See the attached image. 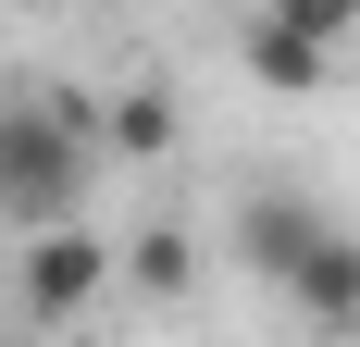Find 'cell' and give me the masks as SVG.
Segmentation results:
<instances>
[{"instance_id": "obj_4", "label": "cell", "mask_w": 360, "mask_h": 347, "mask_svg": "<svg viewBox=\"0 0 360 347\" xmlns=\"http://www.w3.org/2000/svg\"><path fill=\"white\" fill-rule=\"evenodd\" d=\"M286 322H298V335H323V347H360V236H348V223H335V236L298 261Z\"/></svg>"}, {"instance_id": "obj_6", "label": "cell", "mask_w": 360, "mask_h": 347, "mask_svg": "<svg viewBox=\"0 0 360 347\" xmlns=\"http://www.w3.org/2000/svg\"><path fill=\"white\" fill-rule=\"evenodd\" d=\"M100 149L112 162H162V149H174V100H162V87H112L100 100Z\"/></svg>"}, {"instance_id": "obj_2", "label": "cell", "mask_w": 360, "mask_h": 347, "mask_svg": "<svg viewBox=\"0 0 360 347\" xmlns=\"http://www.w3.org/2000/svg\"><path fill=\"white\" fill-rule=\"evenodd\" d=\"M112 273H124V261H112V248L87 236V223H63V236H25V248H13V298H25L37 322H75V310H100V298H112Z\"/></svg>"}, {"instance_id": "obj_5", "label": "cell", "mask_w": 360, "mask_h": 347, "mask_svg": "<svg viewBox=\"0 0 360 347\" xmlns=\"http://www.w3.org/2000/svg\"><path fill=\"white\" fill-rule=\"evenodd\" d=\"M236 63H249L261 87H274V100H323V87H335V50H323L311 25H286L274 0H261L249 25H236Z\"/></svg>"}, {"instance_id": "obj_7", "label": "cell", "mask_w": 360, "mask_h": 347, "mask_svg": "<svg viewBox=\"0 0 360 347\" xmlns=\"http://www.w3.org/2000/svg\"><path fill=\"white\" fill-rule=\"evenodd\" d=\"M124 285L137 298H186V236H137L124 248Z\"/></svg>"}, {"instance_id": "obj_3", "label": "cell", "mask_w": 360, "mask_h": 347, "mask_svg": "<svg viewBox=\"0 0 360 347\" xmlns=\"http://www.w3.org/2000/svg\"><path fill=\"white\" fill-rule=\"evenodd\" d=\"M323 236H335V211H311L298 186H261V199H236V261H249L274 298L298 285V261H311Z\"/></svg>"}, {"instance_id": "obj_1", "label": "cell", "mask_w": 360, "mask_h": 347, "mask_svg": "<svg viewBox=\"0 0 360 347\" xmlns=\"http://www.w3.org/2000/svg\"><path fill=\"white\" fill-rule=\"evenodd\" d=\"M75 211H87V137H63L37 100H0V223H13V248L63 236Z\"/></svg>"}]
</instances>
